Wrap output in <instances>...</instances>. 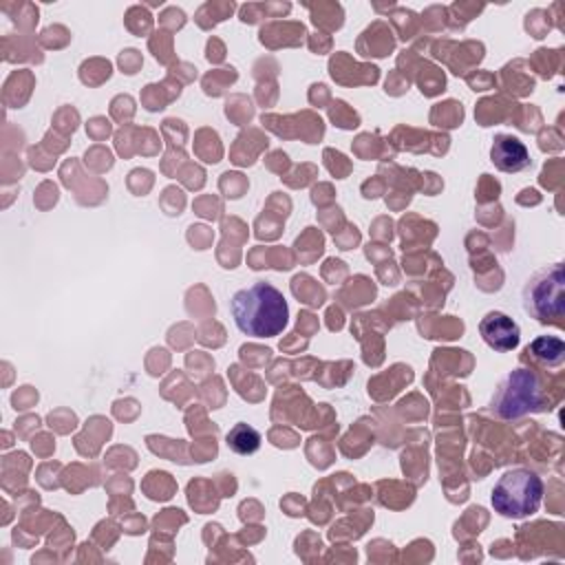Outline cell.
<instances>
[{
    "label": "cell",
    "instance_id": "obj_1",
    "mask_svg": "<svg viewBox=\"0 0 565 565\" xmlns=\"http://www.w3.org/2000/svg\"><path fill=\"white\" fill-rule=\"evenodd\" d=\"M230 311L238 331L249 338H274L289 322V307L282 291L265 280L238 289L230 300Z\"/></svg>",
    "mask_w": 565,
    "mask_h": 565
},
{
    "label": "cell",
    "instance_id": "obj_2",
    "mask_svg": "<svg viewBox=\"0 0 565 565\" xmlns=\"http://www.w3.org/2000/svg\"><path fill=\"white\" fill-rule=\"evenodd\" d=\"M543 499V481L527 468H512L499 477L492 488V508L508 519H525L534 514Z\"/></svg>",
    "mask_w": 565,
    "mask_h": 565
},
{
    "label": "cell",
    "instance_id": "obj_3",
    "mask_svg": "<svg viewBox=\"0 0 565 565\" xmlns=\"http://www.w3.org/2000/svg\"><path fill=\"white\" fill-rule=\"evenodd\" d=\"M543 393L539 377L527 369H516L499 384L490 402V411L501 419H516L530 411H543Z\"/></svg>",
    "mask_w": 565,
    "mask_h": 565
},
{
    "label": "cell",
    "instance_id": "obj_4",
    "mask_svg": "<svg viewBox=\"0 0 565 565\" xmlns=\"http://www.w3.org/2000/svg\"><path fill=\"white\" fill-rule=\"evenodd\" d=\"M525 309L541 322L561 318L565 309V274L561 265H552L534 274L525 287Z\"/></svg>",
    "mask_w": 565,
    "mask_h": 565
},
{
    "label": "cell",
    "instance_id": "obj_5",
    "mask_svg": "<svg viewBox=\"0 0 565 565\" xmlns=\"http://www.w3.org/2000/svg\"><path fill=\"white\" fill-rule=\"evenodd\" d=\"M479 333L483 342L494 351H512L519 347V338H521L519 324L501 311L486 313L479 322Z\"/></svg>",
    "mask_w": 565,
    "mask_h": 565
},
{
    "label": "cell",
    "instance_id": "obj_6",
    "mask_svg": "<svg viewBox=\"0 0 565 565\" xmlns=\"http://www.w3.org/2000/svg\"><path fill=\"white\" fill-rule=\"evenodd\" d=\"M490 161L501 172H521L530 166V154L519 137L497 135L490 146Z\"/></svg>",
    "mask_w": 565,
    "mask_h": 565
},
{
    "label": "cell",
    "instance_id": "obj_7",
    "mask_svg": "<svg viewBox=\"0 0 565 565\" xmlns=\"http://www.w3.org/2000/svg\"><path fill=\"white\" fill-rule=\"evenodd\" d=\"M225 444L236 455H252L260 448V433L254 426H249L245 422H238L225 435Z\"/></svg>",
    "mask_w": 565,
    "mask_h": 565
},
{
    "label": "cell",
    "instance_id": "obj_8",
    "mask_svg": "<svg viewBox=\"0 0 565 565\" xmlns=\"http://www.w3.org/2000/svg\"><path fill=\"white\" fill-rule=\"evenodd\" d=\"M527 351H532L536 360H541V362H545L550 366H556V364H561L565 360V344H563L561 338H554V335L536 338L530 344Z\"/></svg>",
    "mask_w": 565,
    "mask_h": 565
}]
</instances>
